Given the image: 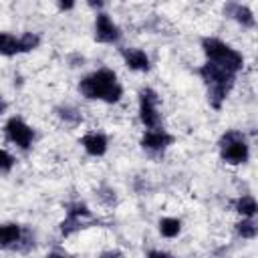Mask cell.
Here are the masks:
<instances>
[{"mask_svg":"<svg viewBox=\"0 0 258 258\" xmlns=\"http://www.w3.org/2000/svg\"><path fill=\"white\" fill-rule=\"evenodd\" d=\"M181 230V222L177 218H161L159 220V232L165 238H175Z\"/></svg>","mask_w":258,"mask_h":258,"instance_id":"14","label":"cell"},{"mask_svg":"<svg viewBox=\"0 0 258 258\" xmlns=\"http://www.w3.org/2000/svg\"><path fill=\"white\" fill-rule=\"evenodd\" d=\"M95 38L99 42H115L119 38V28L117 24L109 18V14L101 12L95 18Z\"/></svg>","mask_w":258,"mask_h":258,"instance_id":"7","label":"cell"},{"mask_svg":"<svg viewBox=\"0 0 258 258\" xmlns=\"http://www.w3.org/2000/svg\"><path fill=\"white\" fill-rule=\"evenodd\" d=\"M171 143H173V137L167 131L159 129V127L145 131V135L141 137V147L143 149H149V151H163Z\"/></svg>","mask_w":258,"mask_h":258,"instance_id":"8","label":"cell"},{"mask_svg":"<svg viewBox=\"0 0 258 258\" xmlns=\"http://www.w3.org/2000/svg\"><path fill=\"white\" fill-rule=\"evenodd\" d=\"M258 206H256V200L252 196H242L238 202H236V212L242 214L244 218H252L256 214Z\"/></svg>","mask_w":258,"mask_h":258,"instance_id":"16","label":"cell"},{"mask_svg":"<svg viewBox=\"0 0 258 258\" xmlns=\"http://www.w3.org/2000/svg\"><path fill=\"white\" fill-rule=\"evenodd\" d=\"M18 224H0V246H14L20 240Z\"/></svg>","mask_w":258,"mask_h":258,"instance_id":"12","label":"cell"},{"mask_svg":"<svg viewBox=\"0 0 258 258\" xmlns=\"http://www.w3.org/2000/svg\"><path fill=\"white\" fill-rule=\"evenodd\" d=\"M99 258H121V252H103Z\"/></svg>","mask_w":258,"mask_h":258,"instance_id":"22","label":"cell"},{"mask_svg":"<svg viewBox=\"0 0 258 258\" xmlns=\"http://www.w3.org/2000/svg\"><path fill=\"white\" fill-rule=\"evenodd\" d=\"M4 109H6V103H4V99H2V95H0V113H4Z\"/></svg>","mask_w":258,"mask_h":258,"instance_id":"23","label":"cell"},{"mask_svg":"<svg viewBox=\"0 0 258 258\" xmlns=\"http://www.w3.org/2000/svg\"><path fill=\"white\" fill-rule=\"evenodd\" d=\"M202 48L208 56V62H214L216 67H220L232 75H236L244 64V56L220 38H204Z\"/></svg>","mask_w":258,"mask_h":258,"instance_id":"3","label":"cell"},{"mask_svg":"<svg viewBox=\"0 0 258 258\" xmlns=\"http://www.w3.org/2000/svg\"><path fill=\"white\" fill-rule=\"evenodd\" d=\"M238 234L242 238H254L256 236V222L252 218H246L238 224Z\"/></svg>","mask_w":258,"mask_h":258,"instance_id":"18","label":"cell"},{"mask_svg":"<svg viewBox=\"0 0 258 258\" xmlns=\"http://www.w3.org/2000/svg\"><path fill=\"white\" fill-rule=\"evenodd\" d=\"M81 143H83L85 151L89 155H93V157H99V155H103L107 151V137L103 133H95V131L93 133H87L81 139Z\"/></svg>","mask_w":258,"mask_h":258,"instance_id":"10","label":"cell"},{"mask_svg":"<svg viewBox=\"0 0 258 258\" xmlns=\"http://www.w3.org/2000/svg\"><path fill=\"white\" fill-rule=\"evenodd\" d=\"M48 258H67V256H62V254H50Z\"/></svg>","mask_w":258,"mask_h":258,"instance_id":"24","label":"cell"},{"mask_svg":"<svg viewBox=\"0 0 258 258\" xmlns=\"http://www.w3.org/2000/svg\"><path fill=\"white\" fill-rule=\"evenodd\" d=\"M125 64L133 71H149V56L139 48H127L123 52Z\"/></svg>","mask_w":258,"mask_h":258,"instance_id":"11","label":"cell"},{"mask_svg":"<svg viewBox=\"0 0 258 258\" xmlns=\"http://www.w3.org/2000/svg\"><path fill=\"white\" fill-rule=\"evenodd\" d=\"M230 12H232V16H234L240 24H244V26H254V16H252V10H250L248 6L232 4V6H230Z\"/></svg>","mask_w":258,"mask_h":258,"instance_id":"13","label":"cell"},{"mask_svg":"<svg viewBox=\"0 0 258 258\" xmlns=\"http://www.w3.org/2000/svg\"><path fill=\"white\" fill-rule=\"evenodd\" d=\"M4 131H6V137H8L12 143H16L18 147H22V149L30 147V143H32V139H34V131L30 129V125H26V123H24L22 119H18V117L8 119Z\"/></svg>","mask_w":258,"mask_h":258,"instance_id":"6","label":"cell"},{"mask_svg":"<svg viewBox=\"0 0 258 258\" xmlns=\"http://www.w3.org/2000/svg\"><path fill=\"white\" fill-rule=\"evenodd\" d=\"M220 149H222V159L232 163V165H238V163H244L248 159V145H246V139L242 133L238 131H228L222 135L220 139Z\"/></svg>","mask_w":258,"mask_h":258,"instance_id":"4","label":"cell"},{"mask_svg":"<svg viewBox=\"0 0 258 258\" xmlns=\"http://www.w3.org/2000/svg\"><path fill=\"white\" fill-rule=\"evenodd\" d=\"M16 52H20V50H18V38H14V36L8 34V32H0V54L12 56V54H16Z\"/></svg>","mask_w":258,"mask_h":258,"instance_id":"15","label":"cell"},{"mask_svg":"<svg viewBox=\"0 0 258 258\" xmlns=\"http://www.w3.org/2000/svg\"><path fill=\"white\" fill-rule=\"evenodd\" d=\"M147 258H175V256H171V254H167V252H161V250H151V252L147 254Z\"/></svg>","mask_w":258,"mask_h":258,"instance_id":"21","label":"cell"},{"mask_svg":"<svg viewBox=\"0 0 258 258\" xmlns=\"http://www.w3.org/2000/svg\"><path fill=\"white\" fill-rule=\"evenodd\" d=\"M38 42H40V38L34 32H24L18 38V50L20 52H30V50H34L38 46Z\"/></svg>","mask_w":258,"mask_h":258,"instance_id":"17","label":"cell"},{"mask_svg":"<svg viewBox=\"0 0 258 258\" xmlns=\"http://www.w3.org/2000/svg\"><path fill=\"white\" fill-rule=\"evenodd\" d=\"M157 93L153 89H141L139 93V119L145 127L157 129L159 113H157Z\"/></svg>","mask_w":258,"mask_h":258,"instance_id":"5","label":"cell"},{"mask_svg":"<svg viewBox=\"0 0 258 258\" xmlns=\"http://www.w3.org/2000/svg\"><path fill=\"white\" fill-rule=\"evenodd\" d=\"M200 75L204 79V83L208 85V101L214 109H220L222 103L226 101L228 93L234 87V75L216 67L214 62H206L200 69Z\"/></svg>","mask_w":258,"mask_h":258,"instance_id":"2","label":"cell"},{"mask_svg":"<svg viewBox=\"0 0 258 258\" xmlns=\"http://www.w3.org/2000/svg\"><path fill=\"white\" fill-rule=\"evenodd\" d=\"M89 214H91L89 208L83 206V204H73V206H69L67 218H64L62 224H60V232H62L64 236H71L73 232H77V230L81 228V218H87Z\"/></svg>","mask_w":258,"mask_h":258,"instance_id":"9","label":"cell"},{"mask_svg":"<svg viewBox=\"0 0 258 258\" xmlns=\"http://www.w3.org/2000/svg\"><path fill=\"white\" fill-rule=\"evenodd\" d=\"M12 165H14V157L6 149H0V171H10Z\"/></svg>","mask_w":258,"mask_h":258,"instance_id":"19","label":"cell"},{"mask_svg":"<svg viewBox=\"0 0 258 258\" xmlns=\"http://www.w3.org/2000/svg\"><path fill=\"white\" fill-rule=\"evenodd\" d=\"M79 91L87 99H101L107 103H117L123 95V89L117 81V75L111 69H99L85 77L79 85Z\"/></svg>","mask_w":258,"mask_h":258,"instance_id":"1","label":"cell"},{"mask_svg":"<svg viewBox=\"0 0 258 258\" xmlns=\"http://www.w3.org/2000/svg\"><path fill=\"white\" fill-rule=\"evenodd\" d=\"M60 117L62 119H71V123H77L81 117H79V113L75 111V109H71V107H64V109H60Z\"/></svg>","mask_w":258,"mask_h":258,"instance_id":"20","label":"cell"}]
</instances>
